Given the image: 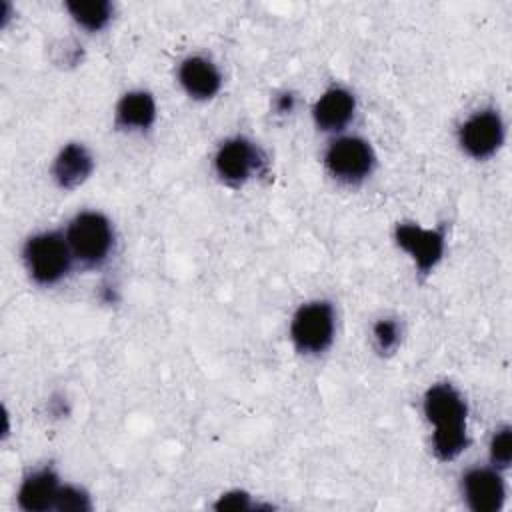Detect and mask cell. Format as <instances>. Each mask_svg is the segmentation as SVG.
<instances>
[{
  "mask_svg": "<svg viewBox=\"0 0 512 512\" xmlns=\"http://www.w3.org/2000/svg\"><path fill=\"white\" fill-rule=\"evenodd\" d=\"M424 416L434 424L432 448L440 460H454L468 446V406L452 384H434L424 394Z\"/></svg>",
  "mask_w": 512,
  "mask_h": 512,
  "instance_id": "1",
  "label": "cell"
},
{
  "mask_svg": "<svg viewBox=\"0 0 512 512\" xmlns=\"http://www.w3.org/2000/svg\"><path fill=\"white\" fill-rule=\"evenodd\" d=\"M66 242L76 260L86 266H100L112 250L114 230L104 214L82 212L70 222Z\"/></svg>",
  "mask_w": 512,
  "mask_h": 512,
  "instance_id": "2",
  "label": "cell"
},
{
  "mask_svg": "<svg viewBox=\"0 0 512 512\" xmlns=\"http://www.w3.org/2000/svg\"><path fill=\"white\" fill-rule=\"evenodd\" d=\"M22 256L28 274L38 284H56L62 280L74 258L66 238L58 232H42L28 238Z\"/></svg>",
  "mask_w": 512,
  "mask_h": 512,
  "instance_id": "3",
  "label": "cell"
},
{
  "mask_svg": "<svg viewBox=\"0 0 512 512\" xmlns=\"http://www.w3.org/2000/svg\"><path fill=\"white\" fill-rule=\"evenodd\" d=\"M334 308L326 300L302 304L292 316L290 338L302 354H322L334 340Z\"/></svg>",
  "mask_w": 512,
  "mask_h": 512,
  "instance_id": "4",
  "label": "cell"
},
{
  "mask_svg": "<svg viewBox=\"0 0 512 512\" xmlns=\"http://www.w3.org/2000/svg\"><path fill=\"white\" fill-rule=\"evenodd\" d=\"M324 162L336 180L358 184L372 172L374 152L366 140L358 136H344L328 146Z\"/></svg>",
  "mask_w": 512,
  "mask_h": 512,
  "instance_id": "5",
  "label": "cell"
},
{
  "mask_svg": "<svg viewBox=\"0 0 512 512\" xmlns=\"http://www.w3.org/2000/svg\"><path fill=\"white\" fill-rule=\"evenodd\" d=\"M458 142L468 156L476 160L490 158L504 142V122L500 114L492 108L474 112L460 126Z\"/></svg>",
  "mask_w": 512,
  "mask_h": 512,
  "instance_id": "6",
  "label": "cell"
},
{
  "mask_svg": "<svg viewBox=\"0 0 512 512\" xmlns=\"http://www.w3.org/2000/svg\"><path fill=\"white\" fill-rule=\"evenodd\" d=\"M394 238H396V244L412 256L414 264L422 274H428L442 260L446 240L440 228L426 230V228H420L418 224L402 222L396 226Z\"/></svg>",
  "mask_w": 512,
  "mask_h": 512,
  "instance_id": "7",
  "label": "cell"
},
{
  "mask_svg": "<svg viewBox=\"0 0 512 512\" xmlns=\"http://www.w3.org/2000/svg\"><path fill=\"white\" fill-rule=\"evenodd\" d=\"M260 162L262 158L258 148L240 136L226 140L214 156V168L218 176L230 184L246 182L258 170Z\"/></svg>",
  "mask_w": 512,
  "mask_h": 512,
  "instance_id": "8",
  "label": "cell"
},
{
  "mask_svg": "<svg viewBox=\"0 0 512 512\" xmlns=\"http://www.w3.org/2000/svg\"><path fill=\"white\" fill-rule=\"evenodd\" d=\"M464 498L474 512H498L506 498V488L496 468H472L462 478Z\"/></svg>",
  "mask_w": 512,
  "mask_h": 512,
  "instance_id": "9",
  "label": "cell"
},
{
  "mask_svg": "<svg viewBox=\"0 0 512 512\" xmlns=\"http://www.w3.org/2000/svg\"><path fill=\"white\" fill-rule=\"evenodd\" d=\"M60 488L58 474L52 468H40L24 478L18 490V504L28 512L54 510Z\"/></svg>",
  "mask_w": 512,
  "mask_h": 512,
  "instance_id": "10",
  "label": "cell"
},
{
  "mask_svg": "<svg viewBox=\"0 0 512 512\" xmlns=\"http://www.w3.org/2000/svg\"><path fill=\"white\" fill-rule=\"evenodd\" d=\"M356 100L354 96L340 86L328 88L314 104L312 116L320 130L338 132L342 130L354 116Z\"/></svg>",
  "mask_w": 512,
  "mask_h": 512,
  "instance_id": "11",
  "label": "cell"
},
{
  "mask_svg": "<svg viewBox=\"0 0 512 512\" xmlns=\"http://www.w3.org/2000/svg\"><path fill=\"white\" fill-rule=\"evenodd\" d=\"M178 80L188 96L196 100H208L218 94L222 86V76L218 68L202 58V56H190L180 64Z\"/></svg>",
  "mask_w": 512,
  "mask_h": 512,
  "instance_id": "12",
  "label": "cell"
},
{
  "mask_svg": "<svg viewBox=\"0 0 512 512\" xmlns=\"http://www.w3.org/2000/svg\"><path fill=\"white\" fill-rule=\"evenodd\" d=\"M94 170V158L82 144L64 146L52 166V176L56 184L64 190L80 186Z\"/></svg>",
  "mask_w": 512,
  "mask_h": 512,
  "instance_id": "13",
  "label": "cell"
},
{
  "mask_svg": "<svg viewBox=\"0 0 512 512\" xmlns=\"http://www.w3.org/2000/svg\"><path fill=\"white\" fill-rule=\"evenodd\" d=\"M156 120V102L150 92L132 90L116 106V124L126 130H148Z\"/></svg>",
  "mask_w": 512,
  "mask_h": 512,
  "instance_id": "14",
  "label": "cell"
},
{
  "mask_svg": "<svg viewBox=\"0 0 512 512\" xmlns=\"http://www.w3.org/2000/svg\"><path fill=\"white\" fill-rule=\"evenodd\" d=\"M70 16L86 30H102L112 18V4L106 0H70L66 2Z\"/></svg>",
  "mask_w": 512,
  "mask_h": 512,
  "instance_id": "15",
  "label": "cell"
},
{
  "mask_svg": "<svg viewBox=\"0 0 512 512\" xmlns=\"http://www.w3.org/2000/svg\"><path fill=\"white\" fill-rule=\"evenodd\" d=\"M490 460L496 470H504L512 460V432L510 426H502L490 440Z\"/></svg>",
  "mask_w": 512,
  "mask_h": 512,
  "instance_id": "16",
  "label": "cell"
},
{
  "mask_svg": "<svg viewBox=\"0 0 512 512\" xmlns=\"http://www.w3.org/2000/svg\"><path fill=\"white\" fill-rule=\"evenodd\" d=\"M90 508H92L90 496L82 488H76V486H62L60 488L54 510H60V512L80 510V512H84V510H90Z\"/></svg>",
  "mask_w": 512,
  "mask_h": 512,
  "instance_id": "17",
  "label": "cell"
},
{
  "mask_svg": "<svg viewBox=\"0 0 512 512\" xmlns=\"http://www.w3.org/2000/svg\"><path fill=\"white\" fill-rule=\"evenodd\" d=\"M374 340H376V346L382 354H390L396 350L398 342H400V328L394 320L390 318H382L374 324Z\"/></svg>",
  "mask_w": 512,
  "mask_h": 512,
  "instance_id": "18",
  "label": "cell"
},
{
  "mask_svg": "<svg viewBox=\"0 0 512 512\" xmlns=\"http://www.w3.org/2000/svg\"><path fill=\"white\" fill-rule=\"evenodd\" d=\"M216 510H248L252 508L250 496L242 490H232L220 496V500L214 504Z\"/></svg>",
  "mask_w": 512,
  "mask_h": 512,
  "instance_id": "19",
  "label": "cell"
},
{
  "mask_svg": "<svg viewBox=\"0 0 512 512\" xmlns=\"http://www.w3.org/2000/svg\"><path fill=\"white\" fill-rule=\"evenodd\" d=\"M294 106V96L292 94H282L278 100V110L280 112H290Z\"/></svg>",
  "mask_w": 512,
  "mask_h": 512,
  "instance_id": "20",
  "label": "cell"
}]
</instances>
